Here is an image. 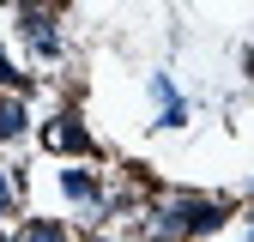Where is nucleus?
<instances>
[{"label":"nucleus","instance_id":"7","mask_svg":"<svg viewBox=\"0 0 254 242\" xmlns=\"http://www.w3.org/2000/svg\"><path fill=\"white\" fill-rule=\"evenodd\" d=\"M12 206H18V194H12V182H6V170H0V218H12Z\"/></svg>","mask_w":254,"mask_h":242},{"label":"nucleus","instance_id":"6","mask_svg":"<svg viewBox=\"0 0 254 242\" xmlns=\"http://www.w3.org/2000/svg\"><path fill=\"white\" fill-rule=\"evenodd\" d=\"M18 242H67V224H55V218H24Z\"/></svg>","mask_w":254,"mask_h":242},{"label":"nucleus","instance_id":"9","mask_svg":"<svg viewBox=\"0 0 254 242\" xmlns=\"http://www.w3.org/2000/svg\"><path fill=\"white\" fill-rule=\"evenodd\" d=\"M12 6H43V0H12Z\"/></svg>","mask_w":254,"mask_h":242},{"label":"nucleus","instance_id":"11","mask_svg":"<svg viewBox=\"0 0 254 242\" xmlns=\"http://www.w3.org/2000/svg\"><path fill=\"white\" fill-rule=\"evenodd\" d=\"M248 236H254V224H248Z\"/></svg>","mask_w":254,"mask_h":242},{"label":"nucleus","instance_id":"1","mask_svg":"<svg viewBox=\"0 0 254 242\" xmlns=\"http://www.w3.org/2000/svg\"><path fill=\"white\" fill-rule=\"evenodd\" d=\"M218 224H224V206H218V200L176 194V200H164V206H151L145 236H151V242H182V236H212Z\"/></svg>","mask_w":254,"mask_h":242},{"label":"nucleus","instance_id":"10","mask_svg":"<svg viewBox=\"0 0 254 242\" xmlns=\"http://www.w3.org/2000/svg\"><path fill=\"white\" fill-rule=\"evenodd\" d=\"M248 73H254V55H248Z\"/></svg>","mask_w":254,"mask_h":242},{"label":"nucleus","instance_id":"8","mask_svg":"<svg viewBox=\"0 0 254 242\" xmlns=\"http://www.w3.org/2000/svg\"><path fill=\"white\" fill-rule=\"evenodd\" d=\"M0 85H24V73L12 67V60H6V49H0Z\"/></svg>","mask_w":254,"mask_h":242},{"label":"nucleus","instance_id":"4","mask_svg":"<svg viewBox=\"0 0 254 242\" xmlns=\"http://www.w3.org/2000/svg\"><path fill=\"white\" fill-rule=\"evenodd\" d=\"M24 127H30V109H24V97H0V145L24 139Z\"/></svg>","mask_w":254,"mask_h":242},{"label":"nucleus","instance_id":"3","mask_svg":"<svg viewBox=\"0 0 254 242\" xmlns=\"http://www.w3.org/2000/svg\"><path fill=\"white\" fill-rule=\"evenodd\" d=\"M43 145L49 151H79V158H85V151H91V133L79 127V115H55L49 127H43Z\"/></svg>","mask_w":254,"mask_h":242},{"label":"nucleus","instance_id":"5","mask_svg":"<svg viewBox=\"0 0 254 242\" xmlns=\"http://www.w3.org/2000/svg\"><path fill=\"white\" fill-rule=\"evenodd\" d=\"M61 194L79 200V206H97V182H91L85 170H61Z\"/></svg>","mask_w":254,"mask_h":242},{"label":"nucleus","instance_id":"12","mask_svg":"<svg viewBox=\"0 0 254 242\" xmlns=\"http://www.w3.org/2000/svg\"><path fill=\"white\" fill-rule=\"evenodd\" d=\"M0 242H6V236H0Z\"/></svg>","mask_w":254,"mask_h":242},{"label":"nucleus","instance_id":"2","mask_svg":"<svg viewBox=\"0 0 254 242\" xmlns=\"http://www.w3.org/2000/svg\"><path fill=\"white\" fill-rule=\"evenodd\" d=\"M18 37H24V49H30V55H43V60H55V55H61L55 12H43V6H18Z\"/></svg>","mask_w":254,"mask_h":242}]
</instances>
